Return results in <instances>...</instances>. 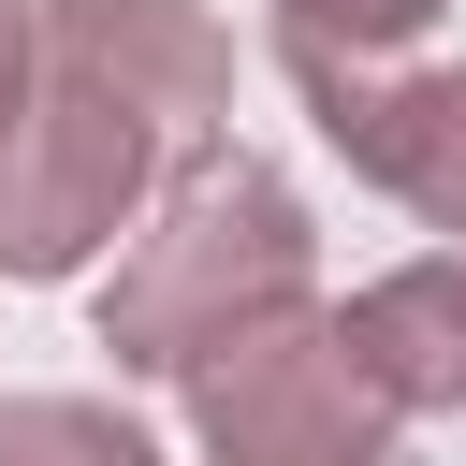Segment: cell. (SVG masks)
I'll return each instance as SVG.
<instances>
[{"mask_svg": "<svg viewBox=\"0 0 466 466\" xmlns=\"http://www.w3.org/2000/svg\"><path fill=\"white\" fill-rule=\"evenodd\" d=\"M233 116V29L204 0H44L29 87L0 116V277H87L146 189L218 146Z\"/></svg>", "mask_w": 466, "mask_h": 466, "instance_id": "1", "label": "cell"}, {"mask_svg": "<svg viewBox=\"0 0 466 466\" xmlns=\"http://www.w3.org/2000/svg\"><path fill=\"white\" fill-rule=\"evenodd\" d=\"M306 277H320L306 189L218 131V146H189V160L146 189L131 262L102 277V350H116L131 379H189V364H204V350H233L248 320L306 306Z\"/></svg>", "mask_w": 466, "mask_h": 466, "instance_id": "2", "label": "cell"}, {"mask_svg": "<svg viewBox=\"0 0 466 466\" xmlns=\"http://www.w3.org/2000/svg\"><path fill=\"white\" fill-rule=\"evenodd\" d=\"M175 393H189L204 466H350V451H393V408L350 379L335 306H277V320H248V335L204 350Z\"/></svg>", "mask_w": 466, "mask_h": 466, "instance_id": "3", "label": "cell"}, {"mask_svg": "<svg viewBox=\"0 0 466 466\" xmlns=\"http://www.w3.org/2000/svg\"><path fill=\"white\" fill-rule=\"evenodd\" d=\"M306 116L335 131V160L364 189H393L422 233H451L466 262V73H320Z\"/></svg>", "mask_w": 466, "mask_h": 466, "instance_id": "4", "label": "cell"}, {"mask_svg": "<svg viewBox=\"0 0 466 466\" xmlns=\"http://www.w3.org/2000/svg\"><path fill=\"white\" fill-rule=\"evenodd\" d=\"M335 350H350V379H364L393 422H451V408H466V262H451V248H437V262H393L379 291L335 306Z\"/></svg>", "mask_w": 466, "mask_h": 466, "instance_id": "5", "label": "cell"}, {"mask_svg": "<svg viewBox=\"0 0 466 466\" xmlns=\"http://www.w3.org/2000/svg\"><path fill=\"white\" fill-rule=\"evenodd\" d=\"M437 15H451V0H277V58H291V87H320V73H393Z\"/></svg>", "mask_w": 466, "mask_h": 466, "instance_id": "6", "label": "cell"}, {"mask_svg": "<svg viewBox=\"0 0 466 466\" xmlns=\"http://www.w3.org/2000/svg\"><path fill=\"white\" fill-rule=\"evenodd\" d=\"M0 466H160V451H146V422L102 408V393H15V408H0Z\"/></svg>", "mask_w": 466, "mask_h": 466, "instance_id": "7", "label": "cell"}, {"mask_svg": "<svg viewBox=\"0 0 466 466\" xmlns=\"http://www.w3.org/2000/svg\"><path fill=\"white\" fill-rule=\"evenodd\" d=\"M15 87H29V0H0V116H15Z\"/></svg>", "mask_w": 466, "mask_h": 466, "instance_id": "8", "label": "cell"}, {"mask_svg": "<svg viewBox=\"0 0 466 466\" xmlns=\"http://www.w3.org/2000/svg\"><path fill=\"white\" fill-rule=\"evenodd\" d=\"M350 466H408V437H393V451H350Z\"/></svg>", "mask_w": 466, "mask_h": 466, "instance_id": "9", "label": "cell"}]
</instances>
